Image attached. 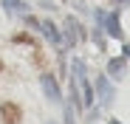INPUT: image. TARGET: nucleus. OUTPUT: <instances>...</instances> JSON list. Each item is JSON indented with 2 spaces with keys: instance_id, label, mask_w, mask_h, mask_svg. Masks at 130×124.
<instances>
[{
  "instance_id": "obj_11",
  "label": "nucleus",
  "mask_w": 130,
  "mask_h": 124,
  "mask_svg": "<svg viewBox=\"0 0 130 124\" xmlns=\"http://www.w3.org/2000/svg\"><path fill=\"white\" fill-rule=\"evenodd\" d=\"M0 68H3V65H0Z\"/></svg>"
},
{
  "instance_id": "obj_8",
  "label": "nucleus",
  "mask_w": 130,
  "mask_h": 124,
  "mask_svg": "<svg viewBox=\"0 0 130 124\" xmlns=\"http://www.w3.org/2000/svg\"><path fill=\"white\" fill-rule=\"evenodd\" d=\"M3 6H6V14H23L26 11V3H23V0H3Z\"/></svg>"
},
{
  "instance_id": "obj_7",
  "label": "nucleus",
  "mask_w": 130,
  "mask_h": 124,
  "mask_svg": "<svg viewBox=\"0 0 130 124\" xmlns=\"http://www.w3.org/2000/svg\"><path fill=\"white\" fill-rule=\"evenodd\" d=\"M65 28H68V45H74L76 39L82 37V31H79V23H76L74 17H68V23H65Z\"/></svg>"
},
{
  "instance_id": "obj_10",
  "label": "nucleus",
  "mask_w": 130,
  "mask_h": 124,
  "mask_svg": "<svg viewBox=\"0 0 130 124\" xmlns=\"http://www.w3.org/2000/svg\"><path fill=\"white\" fill-rule=\"evenodd\" d=\"M107 124H122V121H116V118H107Z\"/></svg>"
},
{
  "instance_id": "obj_9",
  "label": "nucleus",
  "mask_w": 130,
  "mask_h": 124,
  "mask_svg": "<svg viewBox=\"0 0 130 124\" xmlns=\"http://www.w3.org/2000/svg\"><path fill=\"white\" fill-rule=\"evenodd\" d=\"M122 56H124V59H130V43H124V45H122Z\"/></svg>"
},
{
  "instance_id": "obj_2",
  "label": "nucleus",
  "mask_w": 130,
  "mask_h": 124,
  "mask_svg": "<svg viewBox=\"0 0 130 124\" xmlns=\"http://www.w3.org/2000/svg\"><path fill=\"white\" fill-rule=\"evenodd\" d=\"M26 23L28 26H34L42 37L48 39V43H54V45H59V31H57V26L51 23V20H34V17H26Z\"/></svg>"
},
{
  "instance_id": "obj_1",
  "label": "nucleus",
  "mask_w": 130,
  "mask_h": 124,
  "mask_svg": "<svg viewBox=\"0 0 130 124\" xmlns=\"http://www.w3.org/2000/svg\"><path fill=\"white\" fill-rule=\"evenodd\" d=\"M96 26H102L113 39H122V23H119V11H102L96 9Z\"/></svg>"
},
{
  "instance_id": "obj_4",
  "label": "nucleus",
  "mask_w": 130,
  "mask_h": 124,
  "mask_svg": "<svg viewBox=\"0 0 130 124\" xmlns=\"http://www.w3.org/2000/svg\"><path fill=\"white\" fill-rule=\"evenodd\" d=\"M40 88H42V93H45L51 101H59V99H62L59 85H57V79H54L51 73H42V76H40Z\"/></svg>"
},
{
  "instance_id": "obj_5",
  "label": "nucleus",
  "mask_w": 130,
  "mask_h": 124,
  "mask_svg": "<svg viewBox=\"0 0 130 124\" xmlns=\"http://www.w3.org/2000/svg\"><path fill=\"white\" fill-rule=\"evenodd\" d=\"M0 116H3V121H6V124H17L23 113H20V107H17V105H11V101H3V105H0Z\"/></svg>"
},
{
  "instance_id": "obj_6",
  "label": "nucleus",
  "mask_w": 130,
  "mask_h": 124,
  "mask_svg": "<svg viewBox=\"0 0 130 124\" xmlns=\"http://www.w3.org/2000/svg\"><path fill=\"white\" fill-rule=\"evenodd\" d=\"M107 73H110L113 79H122L127 73V59L124 56H113L110 62H107Z\"/></svg>"
},
{
  "instance_id": "obj_3",
  "label": "nucleus",
  "mask_w": 130,
  "mask_h": 124,
  "mask_svg": "<svg viewBox=\"0 0 130 124\" xmlns=\"http://www.w3.org/2000/svg\"><path fill=\"white\" fill-rule=\"evenodd\" d=\"M96 93H99V105L102 107H110L113 105V88H110V79L105 73L96 76Z\"/></svg>"
}]
</instances>
